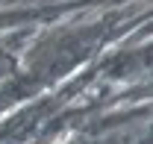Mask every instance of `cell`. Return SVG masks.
I'll use <instances>...</instances> for the list:
<instances>
[{
  "label": "cell",
  "instance_id": "6da1fadb",
  "mask_svg": "<svg viewBox=\"0 0 153 144\" xmlns=\"http://www.w3.org/2000/svg\"><path fill=\"white\" fill-rule=\"evenodd\" d=\"M15 79H18V71H15V62H12V56L0 53V97H3L6 91H12Z\"/></svg>",
  "mask_w": 153,
  "mask_h": 144
}]
</instances>
